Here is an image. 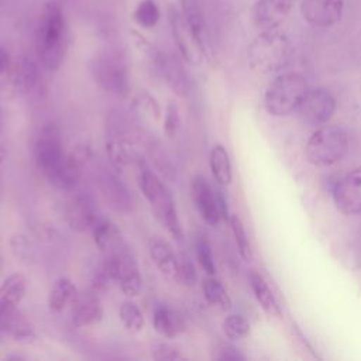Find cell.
Here are the masks:
<instances>
[{
  "label": "cell",
  "mask_w": 361,
  "mask_h": 361,
  "mask_svg": "<svg viewBox=\"0 0 361 361\" xmlns=\"http://www.w3.org/2000/svg\"><path fill=\"white\" fill-rule=\"evenodd\" d=\"M216 358L217 360H226V361H237V360H244L245 357L234 345L224 344L219 350V354L216 355Z\"/></svg>",
  "instance_id": "60d3db41"
},
{
  "label": "cell",
  "mask_w": 361,
  "mask_h": 361,
  "mask_svg": "<svg viewBox=\"0 0 361 361\" xmlns=\"http://www.w3.org/2000/svg\"><path fill=\"white\" fill-rule=\"evenodd\" d=\"M190 196L200 217L209 226H219L221 220H228L226 199L220 190L212 188L203 175H196L190 183Z\"/></svg>",
  "instance_id": "52a82bcc"
},
{
  "label": "cell",
  "mask_w": 361,
  "mask_h": 361,
  "mask_svg": "<svg viewBox=\"0 0 361 361\" xmlns=\"http://www.w3.org/2000/svg\"><path fill=\"white\" fill-rule=\"evenodd\" d=\"M148 252L151 261L165 278L179 282V257H176L172 247L165 240L158 237L151 238Z\"/></svg>",
  "instance_id": "7402d4cb"
},
{
  "label": "cell",
  "mask_w": 361,
  "mask_h": 361,
  "mask_svg": "<svg viewBox=\"0 0 361 361\" xmlns=\"http://www.w3.org/2000/svg\"><path fill=\"white\" fill-rule=\"evenodd\" d=\"M113 281L118 282L121 292L126 296L134 298L141 293L142 278L135 259L126 251L121 250L111 255H106L103 261Z\"/></svg>",
  "instance_id": "ba28073f"
},
{
  "label": "cell",
  "mask_w": 361,
  "mask_h": 361,
  "mask_svg": "<svg viewBox=\"0 0 361 361\" xmlns=\"http://www.w3.org/2000/svg\"><path fill=\"white\" fill-rule=\"evenodd\" d=\"M8 79L14 87L17 96L28 94L39 82V71L35 61L25 55H20L13 59V65L7 72Z\"/></svg>",
  "instance_id": "d6986e66"
},
{
  "label": "cell",
  "mask_w": 361,
  "mask_h": 361,
  "mask_svg": "<svg viewBox=\"0 0 361 361\" xmlns=\"http://www.w3.org/2000/svg\"><path fill=\"white\" fill-rule=\"evenodd\" d=\"M92 149L89 145H78L66 154L59 169L48 179L54 186L61 190H72L80 178L82 166L89 161Z\"/></svg>",
  "instance_id": "4fadbf2b"
},
{
  "label": "cell",
  "mask_w": 361,
  "mask_h": 361,
  "mask_svg": "<svg viewBox=\"0 0 361 361\" xmlns=\"http://www.w3.org/2000/svg\"><path fill=\"white\" fill-rule=\"evenodd\" d=\"M118 319L123 323V326L126 327V330H128L131 333H140V331H142V329L145 326V319H144L141 309L130 300H126L120 305Z\"/></svg>",
  "instance_id": "4dcf8cb0"
},
{
  "label": "cell",
  "mask_w": 361,
  "mask_h": 361,
  "mask_svg": "<svg viewBox=\"0 0 361 361\" xmlns=\"http://www.w3.org/2000/svg\"><path fill=\"white\" fill-rule=\"evenodd\" d=\"M248 282H250L251 290H252L257 302L264 309V312L272 317H281L282 312H281L279 303H278L276 298L274 296L272 290L269 289L264 276L259 272L251 269L248 272Z\"/></svg>",
  "instance_id": "484cf974"
},
{
  "label": "cell",
  "mask_w": 361,
  "mask_h": 361,
  "mask_svg": "<svg viewBox=\"0 0 361 361\" xmlns=\"http://www.w3.org/2000/svg\"><path fill=\"white\" fill-rule=\"evenodd\" d=\"M333 200L343 214H361V166L344 175L334 185Z\"/></svg>",
  "instance_id": "8fae6325"
},
{
  "label": "cell",
  "mask_w": 361,
  "mask_h": 361,
  "mask_svg": "<svg viewBox=\"0 0 361 361\" xmlns=\"http://www.w3.org/2000/svg\"><path fill=\"white\" fill-rule=\"evenodd\" d=\"M336 99L326 87L309 89L298 107V116L307 127H322L333 116Z\"/></svg>",
  "instance_id": "9c48e42d"
},
{
  "label": "cell",
  "mask_w": 361,
  "mask_h": 361,
  "mask_svg": "<svg viewBox=\"0 0 361 361\" xmlns=\"http://www.w3.org/2000/svg\"><path fill=\"white\" fill-rule=\"evenodd\" d=\"M135 104L138 107V110L149 117L151 120H155L158 121L161 118V106L158 104V102L155 100V97H152L149 93L147 92H141L135 100Z\"/></svg>",
  "instance_id": "d590c367"
},
{
  "label": "cell",
  "mask_w": 361,
  "mask_h": 361,
  "mask_svg": "<svg viewBox=\"0 0 361 361\" xmlns=\"http://www.w3.org/2000/svg\"><path fill=\"white\" fill-rule=\"evenodd\" d=\"M195 251H196V258L200 265V268L207 274V275H214L216 274V264H214V257L210 244L204 238H197L195 243Z\"/></svg>",
  "instance_id": "e575fe53"
},
{
  "label": "cell",
  "mask_w": 361,
  "mask_h": 361,
  "mask_svg": "<svg viewBox=\"0 0 361 361\" xmlns=\"http://www.w3.org/2000/svg\"><path fill=\"white\" fill-rule=\"evenodd\" d=\"M179 282H185L188 285H193L196 282L195 265L186 255L179 257Z\"/></svg>",
  "instance_id": "ab89813d"
},
{
  "label": "cell",
  "mask_w": 361,
  "mask_h": 361,
  "mask_svg": "<svg viewBox=\"0 0 361 361\" xmlns=\"http://www.w3.org/2000/svg\"><path fill=\"white\" fill-rule=\"evenodd\" d=\"M159 17L161 13L155 0H141L133 13V18L142 28H152L159 21Z\"/></svg>",
  "instance_id": "1f68e13d"
},
{
  "label": "cell",
  "mask_w": 361,
  "mask_h": 361,
  "mask_svg": "<svg viewBox=\"0 0 361 361\" xmlns=\"http://www.w3.org/2000/svg\"><path fill=\"white\" fill-rule=\"evenodd\" d=\"M90 233L94 245L104 255H111L124 250L121 231L117 224L110 219L97 217L90 228Z\"/></svg>",
  "instance_id": "44dd1931"
},
{
  "label": "cell",
  "mask_w": 361,
  "mask_h": 361,
  "mask_svg": "<svg viewBox=\"0 0 361 361\" xmlns=\"http://www.w3.org/2000/svg\"><path fill=\"white\" fill-rule=\"evenodd\" d=\"M4 158H6V148H4L3 144H0V165L3 164Z\"/></svg>",
  "instance_id": "7bdbcfd3"
},
{
  "label": "cell",
  "mask_w": 361,
  "mask_h": 361,
  "mask_svg": "<svg viewBox=\"0 0 361 361\" xmlns=\"http://www.w3.org/2000/svg\"><path fill=\"white\" fill-rule=\"evenodd\" d=\"M0 327L14 341L21 344H32L38 340L34 324L24 314L17 312V309L0 316Z\"/></svg>",
  "instance_id": "603a6c76"
},
{
  "label": "cell",
  "mask_w": 361,
  "mask_h": 361,
  "mask_svg": "<svg viewBox=\"0 0 361 361\" xmlns=\"http://www.w3.org/2000/svg\"><path fill=\"white\" fill-rule=\"evenodd\" d=\"M293 3L295 0H257L251 13L255 27L262 31L276 30L292 11Z\"/></svg>",
  "instance_id": "2e32d148"
},
{
  "label": "cell",
  "mask_w": 361,
  "mask_h": 361,
  "mask_svg": "<svg viewBox=\"0 0 361 361\" xmlns=\"http://www.w3.org/2000/svg\"><path fill=\"white\" fill-rule=\"evenodd\" d=\"M79 293L78 286L69 278H58L49 290L48 306L54 312H62L73 305Z\"/></svg>",
  "instance_id": "4316f807"
},
{
  "label": "cell",
  "mask_w": 361,
  "mask_h": 361,
  "mask_svg": "<svg viewBox=\"0 0 361 361\" xmlns=\"http://www.w3.org/2000/svg\"><path fill=\"white\" fill-rule=\"evenodd\" d=\"M66 154L59 134L48 128L41 133L34 147V161L38 171L49 179L62 165Z\"/></svg>",
  "instance_id": "30bf717a"
},
{
  "label": "cell",
  "mask_w": 361,
  "mask_h": 361,
  "mask_svg": "<svg viewBox=\"0 0 361 361\" xmlns=\"http://www.w3.org/2000/svg\"><path fill=\"white\" fill-rule=\"evenodd\" d=\"M292 56L289 38L278 31L268 30L257 35L247 49V61L258 73H275L285 68Z\"/></svg>",
  "instance_id": "3957f363"
},
{
  "label": "cell",
  "mask_w": 361,
  "mask_h": 361,
  "mask_svg": "<svg viewBox=\"0 0 361 361\" xmlns=\"http://www.w3.org/2000/svg\"><path fill=\"white\" fill-rule=\"evenodd\" d=\"M223 333L230 340H241L250 334V322L241 314H228L223 323Z\"/></svg>",
  "instance_id": "836d02e7"
},
{
  "label": "cell",
  "mask_w": 361,
  "mask_h": 361,
  "mask_svg": "<svg viewBox=\"0 0 361 361\" xmlns=\"http://www.w3.org/2000/svg\"><path fill=\"white\" fill-rule=\"evenodd\" d=\"M344 13V0H302L300 14L312 27L327 28L337 24Z\"/></svg>",
  "instance_id": "7c38bea8"
},
{
  "label": "cell",
  "mask_w": 361,
  "mask_h": 361,
  "mask_svg": "<svg viewBox=\"0 0 361 361\" xmlns=\"http://www.w3.org/2000/svg\"><path fill=\"white\" fill-rule=\"evenodd\" d=\"M151 357L157 361H180L186 357L168 343H155L151 347Z\"/></svg>",
  "instance_id": "74e56055"
},
{
  "label": "cell",
  "mask_w": 361,
  "mask_h": 361,
  "mask_svg": "<svg viewBox=\"0 0 361 361\" xmlns=\"http://www.w3.org/2000/svg\"><path fill=\"white\" fill-rule=\"evenodd\" d=\"M107 158L114 169H124L133 161V148L128 138L117 128H113L106 135Z\"/></svg>",
  "instance_id": "d4e9b609"
},
{
  "label": "cell",
  "mask_w": 361,
  "mask_h": 361,
  "mask_svg": "<svg viewBox=\"0 0 361 361\" xmlns=\"http://www.w3.org/2000/svg\"><path fill=\"white\" fill-rule=\"evenodd\" d=\"M137 183L147 199L154 217L158 223L165 227L172 238L176 241L183 240V230L180 226V220L178 217V210L172 193L165 186V183L158 178L155 172L149 168L142 166L137 176Z\"/></svg>",
  "instance_id": "7a4b0ae2"
},
{
  "label": "cell",
  "mask_w": 361,
  "mask_h": 361,
  "mask_svg": "<svg viewBox=\"0 0 361 361\" xmlns=\"http://www.w3.org/2000/svg\"><path fill=\"white\" fill-rule=\"evenodd\" d=\"M10 247H11V252L14 254V257L20 258L21 261H28V258H31L32 248L25 235L14 234L10 240Z\"/></svg>",
  "instance_id": "f35d334b"
},
{
  "label": "cell",
  "mask_w": 361,
  "mask_h": 361,
  "mask_svg": "<svg viewBox=\"0 0 361 361\" xmlns=\"http://www.w3.org/2000/svg\"><path fill=\"white\" fill-rule=\"evenodd\" d=\"M66 48L68 30L63 10L58 1L49 0L41 10L35 30V49L39 63L48 71H58Z\"/></svg>",
  "instance_id": "6da1fadb"
},
{
  "label": "cell",
  "mask_w": 361,
  "mask_h": 361,
  "mask_svg": "<svg viewBox=\"0 0 361 361\" xmlns=\"http://www.w3.org/2000/svg\"><path fill=\"white\" fill-rule=\"evenodd\" d=\"M168 20H169L172 37L176 42V47L179 49V54L182 55V58L190 65L199 63L203 56L200 55L199 49L196 48V45L192 39V35L188 30V25L182 17L179 7H176L175 4L168 6Z\"/></svg>",
  "instance_id": "ac0fdd59"
},
{
  "label": "cell",
  "mask_w": 361,
  "mask_h": 361,
  "mask_svg": "<svg viewBox=\"0 0 361 361\" xmlns=\"http://www.w3.org/2000/svg\"><path fill=\"white\" fill-rule=\"evenodd\" d=\"M27 292V279L23 274L14 272L0 283V316L18 307Z\"/></svg>",
  "instance_id": "cb8c5ba5"
},
{
  "label": "cell",
  "mask_w": 361,
  "mask_h": 361,
  "mask_svg": "<svg viewBox=\"0 0 361 361\" xmlns=\"http://www.w3.org/2000/svg\"><path fill=\"white\" fill-rule=\"evenodd\" d=\"M97 186L107 202V204L118 212V213H128L133 209V197L126 186V183L111 171V169H102L97 173Z\"/></svg>",
  "instance_id": "9a60e30c"
},
{
  "label": "cell",
  "mask_w": 361,
  "mask_h": 361,
  "mask_svg": "<svg viewBox=\"0 0 361 361\" xmlns=\"http://www.w3.org/2000/svg\"><path fill=\"white\" fill-rule=\"evenodd\" d=\"M309 90L303 75L298 72H285L278 75L267 86L264 103L269 114L285 117L295 113Z\"/></svg>",
  "instance_id": "277c9868"
},
{
  "label": "cell",
  "mask_w": 361,
  "mask_h": 361,
  "mask_svg": "<svg viewBox=\"0 0 361 361\" xmlns=\"http://www.w3.org/2000/svg\"><path fill=\"white\" fill-rule=\"evenodd\" d=\"M90 75L100 89L117 97H126L130 92V75L126 62L116 54L96 55L90 62Z\"/></svg>",
  "instance_id": "8992f818"
},
{
  "label": "cell",
  "mask_w": 361,
  "mask_h": 361,
  "mask_svg": "<svg viewBox=\"0 0 361 361\" xmlns=\"http://www.w3.org/2000/svg\"><path fill=\"white\" fill-rule=\"evenodd\" d=\"M228 223H230V227H231L235 244H237L238 254L241 255V258L244 261H251L252 250H251V244H250V240L247 237V231L244 228V224H243L241 219L238 217V214H230Z\"/></svg>",
  "instance_id": "d6a6232c"
},
{
  "label": "cell",
  "mask_w": 361,
  "mask_h": 361,
  "mask_svg": "<svg viewBox=\"0 0 361 361\" xmlns=\"http://www.w3.org/2000/svg\"><path fill=\"white\" fill-rule=\"evenodd\" d=\"M210 171L214 178V180L221 185L227 186L233 180V171H231V162L227 149L221 144H216L209 157Z\"/></svg>",
  "instance_id": "f1b7e54d"
},
{
  "label": "cell",
  "mask_w": 361,
  "mask_h": 361,
  "mask_svg": "<svg viewBox=\"0 0 361 361\" xmlns=\"http://www.w3.org/2000/svg\"><path fill=\"white\" fill-rule=\"evenodd\" d=\"M348 151L347 133L338 126H322L309 137L305 157L309 164L326 168L337 164Z\"/></svg>",
  "instance_id": "5b68a950"
},
{
  "label": "cell",
  "mask_w": 361,
  "mask_h": 361,
  "mask_svg": "<svg viewBox=\"0 0 361 361\" xmlns=\"http://www.w3.org/2000/svg\"><path fill=\"white\" fill-rule=\"evenodd\" d=\"M11 65H13V58L10 52L3 45H0V73H7Z\"/></svg>",
  "instance_id": "b9f144b4"
},
{
  "label": "cell",
  "mask_w": 361,
  "mask_h": 361,
  "mask_svg": "<svg viewBox=\"0 0 361 361\" xmlns=\"http://www.w3.org/2000/svg\"><path fill=\"white\" fill-rule=\"evenodd\" d=\"M3 126H4V118H3V111H1V109H0V133H1V130H3Z\"/></svg>",
  "instance_id": "ee69618b"
},
{
  "label": "cell",
  "mask_w": 361,
  "mask_h": 361,
  "mask_svg": "<svg viewBox=\"0 0 361 361\" xmlns=\"http://www.w3.org/2000/svg\"><path fill=\"white\" fill-rule=\"evenodd\" d=\"M152 326L161 336L166 338H173L180 334L185 329L183 320L178 312L173 309L159 305L152 313Z\"/></svg>",
  "instance_id": "83f0119b"
},
{
  "label": "cell",
  "mask_w": 361,
  "mask_h": 361,
  "mask_svg": "<svg viewBox=\"0 0 361 361\" xmlns=\"http://www.w3.org/2000/svg\"><path fill=\"white\" fill-rule=\"evenodd\" d=\"M202 290L206 300L212 305H216L223 310H228L231 307V299L227 293V289L219 279L214 278V275H207L203 279Z\"/></svg>",
  "instance_id": "f546056e"
},
{
  "label": "cell",
  "mask_w": 361,
  "mask_h": 361,
  "mask_svg": "<svg viewBox=\"0 0 361 361\" xmlns=\"http://www.w3.org/2000/svg\"><path fill=\"white\" fill-rule=\"evenodd\" d=\"M103 319V307L94 292L79 293L71 306V322L75 327H90Z\"/></svg>",
  "instance_id": "ffe728a7"
},
{
  "label": "cell",
  "mask_w": 361,
  "mask_h": 361,
  "mask_svg": "<svg viewBox=\"0 0 361 361\" xmlns=\"http://www.w3.org/2000/svg\"><path fill=\"white\" fill-rule=\"evenodd\" d=\"M180 117L178 104L173 100H169L164 113V131L169 138H173L179 130Z\"/></svg>",
  "instance_id": "8d00e7d4"
},
{
  "label": "cell",
  "mask_w": 361,
  "mask_h": 361,
  "mask_svg": "<svg viewBox=\"0 0 361 361\" xmlns=\"http://www.w3.org/2000/svg\"><path fill=\"white\" fill-rule=\"evenodd\" d=\"M63 217L68 227L76 233L90 230L97 219V212L93 199L86 193L75 195L66 203Z\"/></svg>",
  "instance_id": "e0dca14e"
},
{
  "label": "cell",
  "mask_w": 361,
  "mask_h": 361,
  "mask_svg": "<svg viewBox=\"0 0 361 361\" xmlns=\"http://www.w3.org/2000/svg\"><path fill=\"white\" fill-rule=\"evenodd\" d=\"M179 10L200 55L209 58L212 51L210 37L200 3L197 0H179Z\"/></svg>",
  "instance_id": "5bb4252c"
}]
</instances>
